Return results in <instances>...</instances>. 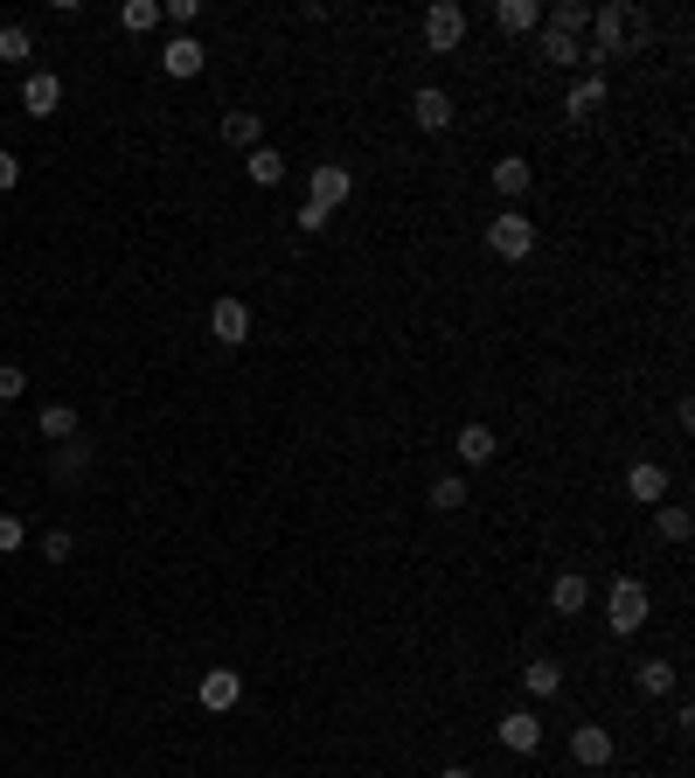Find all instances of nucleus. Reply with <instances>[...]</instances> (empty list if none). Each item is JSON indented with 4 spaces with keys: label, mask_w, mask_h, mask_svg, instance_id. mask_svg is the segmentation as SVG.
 <instances>
[{
    "label": "nucleus",
    "mask_w": 695,
    "mask_h": 778,
    "mask_svg": "<svg viewBox=\"0 0 695 778\" xmlns=\"http://www.w3.org/2000/svg\"><path fill=\"white\" fill-rule=\"evenodd\" d=\"M410 119H418V132H445L453 125V98H445L439 84H424L418 98H410Z\"/></svg>",
    "instance_id": "10"
},
{
    "label": "nucleus",
    "mask_w": 695,
    "mask_h": 778,
    "mask_svg": "<svg viewBox=\"0 0 695 778\" xmlns=\"http://www.w3.org/2000/svg\"><path fill=\"white\" fill-rule=\"evenodd\" d=\"M431 507H439V515H453V507H466V480H459V472L431 480Z\"/></svg>",
    "instance_id": "28"
},
{
    "label": "nucleus",
    "mask_w": 695,
    "mask_h": 778,
    "mask_svg": "<svg viewBox=\"0 0 695 778\" xmlns=\"http://www.w3.org/2000/svg\"><path fill=\"white\" fill-rule=\"evenodd\" d=\"M563 111H571V119H598V111H606V77H577Z\"/></svg>",
    "instance_id": "15"
},
{
    "label": "nucleus",
    "mask_w": 695,
    "mask_h": 778,
    "mask_svg": "<svg viewBox=\"0 0 695 778\" xmlns=\"http://www.w3.org/2000/svg\"><path fill=\"white\" fill-rule=\"evenodd\" d=\"M160 14H167V22H181V28H195L202 22V0H167Z\"/></svg>",
    "instance_id": "32"
},
{
    "label": "nucleus",
    "mask_w": 695,
    "mask_h": 778,
    "mask_svg": "<svg viewBox=\"0 0 695 778\" xmlns=\"http://www.w3.org/2000/svg\"><path fill=\"white\" fill-rule=\"evenodd\" d=\"M591 43H585V63H606V56H626L633 43L647 35V14L633 8V0H606V8H591Z\"/></svg>",
    "instance_id": "1"
},
{
    "label": "nucleus",
    "mask_w": 695,
    "mask_h": 778,
    "mask_svg": "<svg viewBox=\"0 0 695 778\" xmlns=\"http://www.w3.org/2000/svg\"><path fill=\"white\" fill-rule=\"evenodd\" d=\"M195 695H202V709H216V716H223V709H237L243 681H237V668H209V674H202V689H195Z\"/></svg>",
    "instance_id": "12"
},
{
    "label": "nucleus",
    "mask_w": 695,
    "mask_h": 778,
    "mask_svg": "<svg viewBox=\"0 0 695 778\" xmlns=\"http://www.w3.org/2000/svg\"><path fill=\"white\" fill-rule=\"evenodd\" d=\"M28 56H35V35H28L22 22H8V28H0V63H14V70H22Z\"/></svg>",
    "instance_id": "25"
},
{
    "label": "nucleus",
    "mask_w": 695,
    "mask_h": 778,
    "mask_svg": "<svg viewBox=\"0 0 695 778\" xmlns=\"http://www.w3.org/2000/svg\"><path fill=\"white\" fill-rule=\"evenodd\" d=\"M542 63H550V70H577V63H585V43H571V35H556V28H542Z\"/></svg>",
    "instance_id": "21"
},
{
    "label": "nucleus",
    "mask_w": 695,
    "mask_h": 778,
    "mask_svg": "<svg viewBox=\"0 0 695 778\" xmlns=\"http://www.w3.org/2000/svg\"><path fill=\"white\" fill-rule=\"evenodd\" d=\"M487 251L508 258V264H522V258L536 251V216H522V208H501V216L487 223Z\"/></svg>",
    "instance_id": "3"
},
{
    "label": "nucleus",
    "mask_w": 695,
    "mask_h": 778,
    "mask_svg": "<svg viewBox=\"0 0 695 778\" xmlns=\"http://www.w3.org/2000/svg\"><path fill=\"white\" fill-rule=\"evenodd\" d=\"M550 28H556V35H571V43H577V35L591 28V8H585V0H556V8H550Z\"/></svg>",
    "instance_id": "23"
},
{
    "label": "nucleus",
    "mask_w": 695,
    "mask_h": 778,
    "mask_svg": "<svg viewBox=\"0 0 695 778\" xmlns=\"http://www.w3.org/2000/svg\"><path fill=\"white\" fill-rule=\"evenodd\" d=\"M209 334L223 340V348H243V340H251V307H243V299H216V307H209Z\"/></svg>",
    "instance_id": "6"
},
{
    "label": "nucleus",
    "mask_w": 695,
    "mask_h": 778,
    "mask_svg": "<svg viewBox=\"0 0 695 778\" xmlns=\"http://www.w3.org/2000/svg\"><path fill=\"white\" fill-rule=\"evenodd\" d=\"M223 132H230V146H265V119H257V111H230Z\"/></svg>",
    "instance_id": "26"
},
{
    "label": "nucleus",
    "mask_w": 695,
    "mask_h": 778,
    "mask_svg": "<svg viewBox=\"0 0 695 778\" xmlns=\"http://www.w3.org/2000/svg\"><path fill=\"white\" fill-rule=\"evenodd\" d=\"M453 452H459L466 466H487V459H494V452H501V439H494V431H487V424H466Z\"/></svg>",
    "instance_id": "19"
},
{
    "label": "nucleus",
    "mask_w": 695,
    "mask_h": 778,
    "mask_svg": "<svg viewBox=\"0 0 695 778\" xmlns=\"http://www.w3.org/2000/svg\"><path fill=\"white\" fill-rule=\"evenodd\" d=\"M494 22H501V35H529V28H542V8L536 0H501Z\"/></svg>",
    "instance_id": "16"
},
{
    "label": "nucleus",
    "mask_w": 695,
    "mask_h": 778,
    "mask_svg": "<svg viewBox=\"0 0 695 778\" xmlns=\"http://www.w3.org/2000/svg\"><path fill=\"white\" fill-rule=\"evenodd\" d=\"M654 528H661V542H688L695 536V515H688V507H674V501H661V507H654Z\"/></svg>",
    "instance_id": "22"
},
{
    "label": "nucleus",
    "mask_w": 695,
    "mask_h": 778,
    "mask_svg": "<svg viewBox=\"0 0 695 778\" xmlns=\"http://www.w3.org/2000/svg\"><path fill=\"white\" fill-rule=\"evenodd\" d=\"M22 105L35 111V119H49V111L63 105V84H56L49 70H28V84H22Z\"/></svg>",
    "instance_id": "14"
},
{
    "label": "nucleus",
    "mask_w": 695,
    "mask_h": 778,
    "mask_svg": "<svg viewBox=\"0 0 695 778\" xmlns=\"http://www.w3.org/2000/svg\"><path fill=\"white\" fill-rule=\"evenodd\" d=\"M626 493H633V501H647V507H661L668 501V472L654 466V459H640V466L626 472Z\"/></svg>",
    "instance_id": "13"
},
{
    "label": "nucleus",
    "mask_w": 695,
    "mask_h": 778,
    "mask_svg": "<svg viewBox=\"0 0 695 778\" xmlns=\"http://www.w3.org/2000/svg\"><path fill=\"white\" fill-rule=\"evenodd\" d=\"M154 22H160V0H125L119 8V28H133V35H146Z\"/></svg>",
    "instance_id": "27"
},
{
    "label": "nucleus",
    "mask_w": 695,
    "mask_h": 778,
    "mask_svg": "<svg viewBox=\"0 0 695 778\" xmlns=\"http://www.w3.org/2000/svg\"><path fill=\"white\" fill-rule=\"evenodd\" d=\"M522 689H529V695H542V702H550V695L563 689V668H556V660H529V668H522Z\"/></svg>",
    "instance_id": "24"
},
{
    "label": "nucleus",
    "mask_w": 695,
    "mask_h": 778,
    "mask_svg": "<svg viewBox=\"0 0 695 778\" xmlns=\"http://www.w3.org/2000/svg\"><path fill=\"white\" fill-rule=\"evenodd\" d=\"M243 175H251L257 188H278V181H286V154H278V146H251V160H243Z\"/></svg>",
    "instance_id": "17"
},
{
    "label": "nucleus",
    "mask_w": 695,
    "mask_h": 778,
    "mask_svg": "<svg viewBox=\"0 0 695 778\" xmlns=\"http://www.w3.org/2000/svg\"><path fill=\"white\" fill-rule=\"evenodd\" d=\"M28 542V528H22V515H0V556H14V549Z\"/></svg>",
    "instance_id": "30"
},
{
    "label": "nucleus",
    "mask_w": 695,
    "mask_h": 778,
    "mask_svg": "<svg viewBox=\"0 0 695 778\" xmlns=\"http://www.w3.org/2000/svg\"><path fill=\"white\" fill-rule=\"evenodd\" d=\"M292 223H299V230H307V237H321V230H327V208H313V202H307V208H299Z\"/></svg>",
    "instance_id": "34"
},
{
    "label": "nucleus",
    "mask_w": 695,
    "mask_h": 778,
    "mask_svg": "<svg viewBox=\"0 0 695 778\" xmlns=\"http://www.w3.org/2000/svg\"><path fill=\"white\" fill-rule=\"evenodd\" d=\"M418 28H424V43L445 56V49H459V43H466V8H453V0H431Z\"/></svg>",
    "instance_id": "5"
},
{
    "label": "nucleus",
    "mask_w": 695,
    "mask_h": 778,
    "mask_svg": "<svg viewBox=\"0 0 695 778\" xmlns=\"http://www.w3.org/2000/svg\"><path fill=\"white\" fill-rule=\"evenodd\" d=\"M439 778H474V771H466V765H445V771H439Z\"/></svg>",
    "instance_id": "36"
},
{
    "label": "nucleus",
    "mask_w": 695,
    "mask_h": 778,
    "mask_svg": "<svg viewBox=\"0 0 695 778\" xmlns=\"http://www.w3.org/2000/svg\"><path fill=\"white\" fill-rule=\"evenodd\" d=\"M14 181H22V160H14V154H0V188H14Z\"/></svg>",
    "instance_id": "35"
},
{
    "label": "nucleus",
    "mask_w": 695,
    "mask_h": 778,
    "mask_svg": "<svg viewBox=\"0 0 695 778\" xmlns=\"http://www.w3.org/2000/svg\"><path fill=\"white\" fill-rule=\"evenodd\" d=\"M674 681H682V674H674L668 660H640V668H633V689H640L647 702H654V695H674Z\"/></svg>",
    "instance_id": "20"
},
{
    "label": "nucleus",
    "mask_w": 695,
    "mask_h": 778,
    "mask_svg": "<svg viewBox=\"0 0 695 778\" xmlns=\"http://www.w3.org/2000/svg\"><path fill=\"white\" fill-rule=\"evenodd\" d=\"M585 605H591V577L563 571V577L550 584V612H556V619H577V612H585Z\"/></svg>",
    "instance_id": "11"
},
{
    "label": "nucleus",
    "mask_w": 695,
    "mask_h": 778,
    "mask_svg": "<svg viewBox=\"0 0 695 778\" xmlns=\"http://www.w3.org/2000/svg\"><path fill=\"white\" fill-rule=\"evenodd\" d=\"M43 556L49 563H70V536H63V528H49V536H43Z\"/></svg>",
    "instance_id": "33"
},
{
    "label": "nucleus",
    "mask_w": 695,
    "mask_h": 778,
    "mask_svg": "<svg viewBox=\"0 0 695 778\" xmlns=\"http://www.w3.org/2000/svg\"><path fill=\"white\" fill-rule=\"evenodd\" d=\"M501 744H508L515 757L542 751V723H536V709H508V716H501Z\"/></svg>",
    "instance_id": "9"
},
{
    "label": "nucleus",
    "mask_w": 695,
    "mask_h": 778,
    "mask_svg": "<svg viewBox=\"0 0 695 778\" xmlns=\"http://www.w3.org/2000/svg\"><path fill=\"white\" fill-rule=\"evenodd\" d=\"M348 195H355V175H348L341 160H321V167L307 175V202H313V208H327V216H334V208H341Z\"/></svg>",
    "instance_id": "4"
},
{
    "label": "nucleus",
    "mask_w": 695,
    "mask_h": 778,
    "mask_svg": "<svg viewBox=\"0 0 695 778\" xmlns=\"http://www.w3.org/2000/svg\"><path fill=\"white\" fill-rule=\"evenodd\" d=\"M494 188H501L508 202H515V195H529V188H536V167H529V160H515V154H508V160H494Z\"/></svg>",
    "instance_id": "18"
},
{
    "label": "nucleus",
    "mask_w": 695,
    "mask_h": 778,
    "mask_svg": "<svg viewBox=\"0 0 695 778\" xmlns=\"http://www.w3.org/2000/svg\"><path fill=\"white\" fill-rule=\"evenodd\" d=\"M202 63H209V49H202L195 35H175V43L160 49V70H167V77H202Z\"/></svg>",
    "instance_id": "8"
},
{
    "label": "nucleus",
    "mask_w": 695,
    "mask_h": 778,
    "mask_svg": "<svg viewBox=\"0 0 695 778\" xmlns=\"http://www.w3.org/2000/svg\"><path fill=\"white\" fill-rule=\"evenodd\" d=\"M571 757H577L585 771H606V765H612V730H606V723H577V730H571Z\"/></svg>",
    "instance_id": "7"
},
{
    "label": "nucleus",
    "mask_w": 695,
    "mask_h": 778,
    "mask_svg": "<svg viewBox=\"0 0 695 778\" xmlns=\"http://www.w3.org/2000/svg\"><path fill=\"white\" fill-rule=\"evenodd\" d=\"M647 619H654V591L640 577H619L606 591V625H612V633H640Z\"/></svg>",
    "instance_id": "2"
},
{
    "label": "nucleus",
    "mask_w": 695,
    "mask_h": 778,
    "mask_svg": "<svg viewBox=\"0 0 695 778\" xmlns=\"http://www.w3.org/2000/svg\"><path fill=\"white\" fill-rule=\"evenodd\" d=\"M14 396H28V375L14 362H0V404H14Z\"/></svg>",
    "instance_id": "31"
},
{
    "label": "nucleus",
    "mask_w": 695,
    "mask_h": 778,
    "mask_svg": "<svg viewBox=\"0 0 695 778\" xmlns=\"http://www.w3.org/2000/svg\"><path fill=\"white\" fill-rule=\"evenodd\" d=\"M70 431H77V410H70V404H49V410H43V439H70Z\"/></svg>",
    "instance_id": "29"
}]
</instances>
